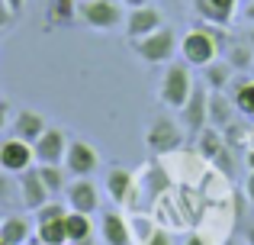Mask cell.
<instances>
[{"label":"cell","instance_id":"8","mask_svg":"<svg viewBox=\"0 0 254 245\" xmlns=\"http://www.w3.org/2000/svg\"><path fill=\"white\" fill-rule=\"evenodd\" d=\"M64 203H68V210H74V213L93 216L100 210V190H97V184H93L90 177H74V181L68 184V190H64Z\"/></svg>","mask_w":254,"mask_h":245},{"label":"cell","instance_id":"23","mask_svg":"<svg viewBox=\"0 0 254 245\" xmlns=\"http://www.w3.org/2000/svg\"><path fill=\"white\" fill-rule=\"evenodd\" d=\"M39 177H42V184L49 187V194H64L68 190V177H64V164H39Z\"/></svg>","mask_w":254,"mask_h":245},{"label":"cell","instance_id":"36","mask_svg":"<svg viewBox=\"0 0 254 245\" xmlns=\"http://www.w3.org/2000/svg\"><path fill=\"white\" fill-rule=\"evenodd\" d=\"M184 245H206V242H203V236L190 233V236H187V239H184Z\"/></svg>","mask_w":254,"mask_h":245},{"label":"cell","instance_id":"30","mask_svg":"<svg viewBox=\"0 0 254 245\" xmlns=\"http://www.w3.org/2000/svg\"><path fill=\"white\" fill-rule=\"evenodd\" d=\"M142 245H174V239H171V233H164V229H155Z\"/></svg>","mask_w":254,"mask_h":245},{"label":"cell","instance_id":"16","mask_svg":"<svg viewBox=\"0 0 254 245\" xmlns=\"http://www.w3.org/2000/svg\"><path fill=\"white\" fill-rule=\"evenodd\" d=\"M232 120H235V103H232V97H225V90H212L209 94V126L225 129Z\"/></svg>","mask_w":254,"mask_h":245},{"label":"cell","instance_id":"20","mask_svg":"<svg viewBox=\"0 0 254 245\" xmlns=\"http://www.w3.org/2000/svg\"><path fill=\"white\" fill-rule=\"evenodd\" d=\"M232 103L242 116H254V81L251 78H238L232 84Z\"/></svg>","mask_w":254,"mask_h":245},{"label":"cell","instance_id":"2","mask_svg":"<svg viewBox=\"0 0 254 245\" xmlns=\"http://www.w3.org/2000/svg\"><path fill=\"white\" fill-rule=\"evenodd\" d=\"M193 75H190V65L180 58V62H168V68H164V78H161V87H158V97H161V103L168 110H180L187 103V97H190L193 90Z\"/></svg>","mask_w":254,"mask_h":245},{"label":"cell","instance_id":"4","mask_svg":"<svg viewBox=\"0 0 254 245\" xmlns=\"http://www.w3.org/2000/svg\"><path fill=\"white\" fill-rule=\"evenodd\" d=\"M77 19L90 29H116L126 23L119 0H77Z\"/></svg>","mask_w":254,"mask_h":245},{"label":"cell","instance_id":"37","mask_svg":"<svg viewBox=\"0 0 254 245\" xmlns=\"http://www.w3.org/2000/svg\"><path fill=\"white\" fill-rule=\"evenodd\" d=\"M6 6H10L13 13H23V6H26V0H6Z\"/></svg>","mask_w":254,"mask_h":245},{"label":"cell","instance_id":"21","mask_svg":"<svg viewBox=\"0 0 254 245\" xmlns=\"http://www.w3.org/2000/svg\"><path fill=\"white\" fill-rule=\"evenodd\" d=\"M225 62H229L232 68H238V71L251 68V62H254V49L248 45V39H235V42L225 45Z\"/></svg>","mask_w":254,"mask_h":245},{"label":"cell","instance_id":"18","mask_svg":"<svg viewBox=\"0 0 254 245\" xmlns=\"http://www.w3.org/2000/svg\"><path fill=\"white\" fill-rule=\"evenodd\" d=\"M0 242L3 245H26L29 242V220H23V216H3L0 220Z\"/></svg>","mask_w":254,"mask_h":245},{"label":"cell","instance_id":"1","mask_svg":"<svg viewBox=\"0 0 254 245\" xmlns=\"http://www.w3.org/2000/svg\"><path fill=\"white\" fill-rule=\"evenodd\" d=\"M222 26H196V29H190L184 39H180V58H184L190 68H206V65L216 62L219 55V45H225V36Z\"/></svg>","mask_w":254,"mask_h":245},{"label":"cell","instance_id":"22","mask_svg":"<svg viewBox=\"0 0 254 245\" xmlns=\"http://www.w3.org/2000/svg\"><path fill=\"white\" fill-rule=\"evenodd\" d=\"M64 233H68V242L90 239V236H93V223H90V216L68 210V216H64Z\"/></svg>","mask_w":254,"mask_h":245},{"label":"cell","instance_id":"39","mask_svg":"<svg viewBox=\"0 0 254 245\" xmlns=\"http://www.w3.org/2000/svg\"><path fill=\"white\" fill-rule=\"evenodd\" d=\"M245 39H248V45H251V49H254V26H251L248 32H245Z\"/></svg>","mask_w":254,"mask_h":245},{"label":"cell","instance_id":"33","mask_svg":"<svg viewBox=\"0 0 254 245\" xmlns=\"http://www.w3.org/2000/svg\"><path fill=\"white\" fill-rule=\"evenodd\" d=\"M119 3H123L126 10H135V6H148L151 0H119Z\"/></svg>","mask_w":254,"mask_h":245},{"label":"cell","instance_id":"38","mask_svg":"<svg viewBox=\"0 0 254 245\" xmlns=\"http://www.w3.org/2000/svg\"><path fill=\"white\" fill-rule=\"evenodd\" d=\"M245 245H254V223L245 226Z\"/></svg>","mask_w":254,"mask_h":245},{"label":"cell","instance_id":"6","mask_svg":"<svg viewBox=\"0 0 254 245\" xmlns=\"http://www.w3.org/2000/svg\"><path fill=\"white\" fill-rule=\"evenodd\" d=\"M145 142H148V149L155 155H171V152H177L184 145V126L174 116H158L145 132Z\"/></svg>","mask_w":254,"mask_h":245},{"label":"cell","instance_id":"35","mask_svg":"<svg viewBox=\"0 0 254 245\" xmlns=\"http://www.w3.org/2000/svg\"><path fill=\"white\" fill-rule=\"evenodd\" d=\"M245 197L254 203V174H248V184H245Z\"/></svg>","mask_w":254,"mask_h":245},{"label":"cell","instance_id":"42","mask_svg":"<svg viewBox=\"0 0 254 245\" xmlns=\"http://www.w3.org/2000/svg\"><path fill=\"white\" fill-rule=\"evenodd\" d=\"M225 245H238V242H225Z\"/></svg>","mask_w":254,"mask_h":245},{"label":"cell","instance_id":"34","mask_svg":"<svg viewBox=\"0 0 254 245\" xmlns=\"http://www.w3.org/2000/svg\"><path fill=\"white\" fill-rule=\"evenodd\" d=\"M242 16H245V19H248V23L254 26V0H248V6L242 10Z\"/></svg>","mask_w":254,"mask_h":245},{"label":"cell","instance_id":"15","mask_svg":"<svg viewBox=\"0 0 254 245\" xmlns=\"http://www.w3.org/2000/svg\"><path fill=\"white\" fill-rule=\"evenodd\" d=\"M100 239L106 245H129L132 229H129V223H126V216L116 213V210H106V213L100 216Z\"/></svg>","mask_w":254,"mask_h":245},{"label":"cell","instance_id":"14","mask_svg":"<svg viewBox=\"0 0 254 245\" xmlns=\"http://www.w3.org/2000/svg\"><path fill=\"white\" fill-rule=\"evenodd\" d=\"M193 10L206 19L209 26H229L238 10V0H193Z\"/></svg>","mask_w":254,"mask_h":245},{"label":"cell","instance_id":"31","mask_svg":"<svg viewBox=\"0 0 254 245\" xmlns=\"http://www.w3.org/2000/svg\"><path fill=\"white\" fill-rule=\"evenodd\" d=\"M13 19H16V13H13L10 6H6V0H0V29H6V26H10Z\"/></svg>","mask_w":254,"mask_h":245},{"label":"cell","instance_id":"3","mask_svg":"<svg viewBox=\"0 0 254 245\" xmlns=\"http://www.w3.org/2000/svg\"><path fill=\"white\" fill-rule=\"evenodd\" d=\"M132 49L148 65H168V62H174V55H177L180 39H177L174 29L161 26L158 32H151V36H145V39H132Z\"/></svg>","mask_w":254,"mask_h":245},{"label":"cell","instance_id":"9","mask_svg":"<svg viewBox=\"0 0 254 245\" xmlns=\"http://www.w3.org/2000/svg\"><path fill=\"white\" fill-rule=\"evenodd\" d=\"M126 36H129V42L132 39H145V36H151V32H158L164 26V16H161V10L158 6H135V10H129L126 13Z\"/></svg>","mask_w":254,"mask_h":245},{"label":"cell","instance_id":"24","mask_svg":"<svg viewBox=\"0 0 254 245\" xmlns=\"http://www.w3.org/2000/svg\"><path fill=\"white\" fill-rule=\"evenodd\" d=\"M36 239L42 242V245H68V233H64V220L36 223Z\"/></svg>","mask_w":254,"mask_h":245},{"label":"cell","instance_id":"28","mask_svg":"<svg viewBox=\"0 0 254 245\" xmlns=\"http://www.w3.org/2000/svg\"><path fill=\"white\" fill-rule=\"evenodd\" d=\"M129 229H132V236H135V242H138V245H142V242H145V239H148V236H151V233H155V229H158V226H155V223H151V220H148V216H135V220H132V226H129Z\"/></svg>","mask_w":254,"mask_h":245},{"label":"cell","instance_id":"44","mask_svg":"<svg viewBox=\"0 0 254 245\" xmlns=\"http://www.w3.org/2000/svg\"><path fill=\"white\" fill-rule=\"evenodd\" d=\"M0 245H3V242H0Z\"/></svg>","mask_w":254,"mask_h":245},{"label":"cell","instance_id":"11","mask_svg":"<svg viewBox=\"0 0 254 245\" xmlns=\"http://www.w3.org/2000/svg\"><path fill=\"white\" fill-rule=\"evenodd\" d=\"M16 184H19V203H23L26 210H32V213L52 200L49 187L42 184V177H39L36 168H26L23 174H16Z\"/></svg>","mask_w":254,"mask_h":245},{"label":"cell","instance_id":"43","mask_svg":"<svg viewBox=\"0 0 254 245\" xmlns=\"http://www.w3.org/2000/svg\"><path fill=\"white\" fill-rule=\"evenodd\" d=\"M0 220H3V213H0Z\"/></svg>","mask_w":254,"mask_h":245},{"label":"cell","instance_id":"27","mask_svg":"<svg viewBox=\"0 0 254 245\" xmlns=\"http://www.w3.org/2000/svg\"><path fill=\"white\" fill-rule=\"evenodd\" d=\"M64 216H68V203H58L55 197L36 210V223H52V220H64Z\"/></svg>","mask_w":254,"mask_h":245},{"label":"cell","instance_id":"7","mask_svg":"<svg viewBox=\"0 0 254 245\" xmlns=\"http://www.w3.org/2000/svg\"><path fill=\"white\" fill-rule=\"evenodd\" d=\"M62 164H64V171H68L71 177H90L93 171L100 168V155H97V149H93L90 142H84V139H71Z\"/></svg>","mask_w":254,"mask_h":245},{"label":"cell","instance_id":"19","mask_svg":"<svg viewBox=\"0 0 254 245\" xmlns=\"http://www.w3.org/2000/svg\"><path fill=\"white\" fill-rule=\"evenodd\" d=\"M196 145H199V155L203 158H209V162H219V155L225 152V139H222V132L216 129V126H206L203 132L196 136Z\"/></svg>","mask_w":254,"mask_h":245},{"label":"cell","instance_id":"40","mask_svg":"<svg viewBox=\"0 0 254 245\" xmlns=\"http://www.w3.org/2000/svg\"><path fill=\"white\" fill-rule=\"evenodd\" d=\"M68 245H97V242H93V236H90V239H81V242H68Z\"/></svg>","mask_w":254,"mask_h":245},{"label":"cell","instance_id":"41","mask_svg":"<svg viewBox=\"0 0 254 245\" xmlns=\"http://www.w3.org/2000/svg\"><path fill=\"white\" fill-rule=\"evenodd\" d=\"M26 245H42V242H39V239H36V242H26Z\"/></svg>","mask_w":254,"mask_h":245},{"label":"cell","instance_id":"29","mask_svg":"<svg viewBox=\"0 0 254 245\" xmlns=\"http://www.w3.org/2000/svg\"><path fill=\"white\" fill-rule=\"evenodd\" d=\"M13 194H19V184H13V174L0 168V203H10Z\"/></svg>","mask_w":254,"mask_h":245},{"label":"cell","instance_id":"26","mask_svg":"<svg viewBox=\"0 0 254 245\" xmlns=\"http://www.w3.org/2000/svg\"><path fill=\"white\" fill-rule=\"evenodd\" d=\"M232 65L229 62H212L206 65V81H209V90H225V84L232 81Z\"/></svg>","mask_w":254,"mask_h":245},{"label":"cell","instance_id":"13","mask_svg":"<svg viewBox=\"0 0 254 245\" xmlns=\"http://www.w3.org/2000/svg\"><path fill=\"white\" fill-rule=\"evenodd\" d=\"M45 129H49V126H45V116L39 113V110H19V113L10 120L13 139H23V142H29V145L36 142Z\"/></svg>","mask_w":254,"mask_h":245},{"label":"cell","instance_id":"17","mask_svg":"<svg viewBox=\"0 0 254 245\" xmlns=\"http://www.w3.org/2000/svg\"><path fill=\"white\" fill-rule=\"evenodd\" d=\"M106 194L113 203H126L132 194V174L126 168H110L106 171Z\"/></svg>","mask_w":254,"mask_h":245},{"label":"cell","instance_id":"12","mask_svg":"<svg viewBox=\"0 0 254 245\" xmlns=\"http://www.w3.org/2000/svg\"><path fill=\"white\" fill-rule=\"evenodd\" d=\"M36 155H32V145L23 139H10V142L0 145V168L10 171V174H23L26 168H32Z\"/></svg>","mask_w":254,"mask_h":245},{"label":"cell","instance_id":"25","mask_svg":"<svg viewBox=\"0 0 254 245\" xmlns=\"http://www.w3.org/2000/svg\"><path fill=\"white\" fill-rule=\"evenodd\" d=\"M49 16H52V23H58V26H71L77 19V0H52Z\"/></svg>","mask_w":254,"mask_h":245},{"label":"cell","instance_id":"10","mask_svg":"<svg viewBox=\"0 0 254 245\" xmlns=\"http://www.w3.org/2000/svg\"><path fill=\"white\" fill-rule=\"evenodd\" d=\"M71 139L64 136L62 129H45L42 136L32 142V155H36L39 164H62L64 162V152H68Z\"/></svg>","mask_w":254,"mask_h":245},{"label":"cell","instance_id":"5","mask_svg":"<svg viewBox=\"0 0 254 245\" xmlns=\"http://www.w3.org/2000/svg\"><path fill=\"white\" fill-rule=\"evenodd\" d=\"M177 113H180L177 120H180V126H184V132H187V136H193V139L209 126V94H206L203 84H193L187 103L177 110Z\"/></svg>","mask_w":254,"mask_h":245},{"label":"cell","instance_id":"32","mask_svg":"<svg viewBox=\"0 0 254 245\" xmlns=\"http://www.w3.org/2000/svg\"><path fill=\"white\" fill-rule=\"evenodd\" d=\"M13 120V110H10V103L6 100H0V132H3V126Z\"/></svg>","mask_w":254,"mask_h":245}]
</instances>
